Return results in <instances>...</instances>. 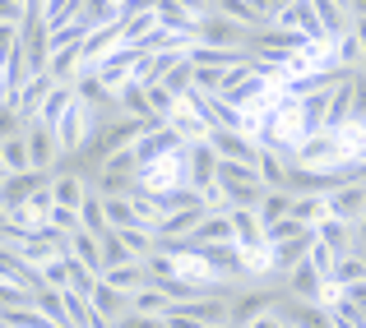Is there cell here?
Returning a JSON list of instances; mask_svg holds the SVG:
<instances>
[{"mask_svg":"<svg viewBox=\"0 0 366 328\" xmlns=\"http://www.w3.org/2000/svg\"><path fill=\"white\" fill-rule=\"evenodd\" d=\"M292 162H302V167H339V162H348V143L339 139V134H311V139L297 143Z\"/></svg>","mask_w":366,"mask_h":328,"instance_id":"cell-1","label":"cell"},{"mask_svg":"<svg viewBox=\"0 0 366 328\" xmlns=\"http://www.w3.org/2000/svg\"><path fill=\"white\" fill-rule=\"evenodd\" d=\"M199 42H209V46H227V51H250V28L232 24V19L218 14V9H209V14L199 19Z\"/></svg>","mask_w":366,"mask_h":328,"instance_id":"cell-2","label":"cell"},{"mask_svg":"<svg viewBox=\"0 0 366 328\" xmlns=\"http://www.w3.org/2000/svg\"><path fill=\"white\" fill-rule=\"evenodd\" d=\"M186 185L199 190V195H204L209 185H218V153H214L209 139L186 143Z\"/></svg>","mask_w":366,"mask_h":328,"instance_id":"cell-3","label":"cell"},{"mask_svg":"<svg viewBox=\"0 0 366 328\" xmlns=\"http://www.w3.org/2000/svg\"><path fill=\"white\" fill-rule=\"evenodd\" d=\"M89 134H93V116H89V107H84L79 98H74V102H70V111L56 121V143H61V158L79 153Z\"/></svg>","mask_w":366,"mask_h":328,"instance_id":"cell-4","label":"cell"},{"mask_svg":"<svg viewBox=\"0 0 366 328\" xmlns=\"http://www.w3.org/2000/svg\"><path fill=\"white\" fill-rule=\"evenodd\" d=\"M283 292L297 296V301H330V282H325V273L311 259H302L292 273H283Z\"/></svg>","mask_w":366,"mask_h":328,"instance_id":"cell-5","label":"cell"},{"mask_svg":"<svg viewBox=\"0 0 366 328\" xmlns=\"http://www.w3.org/2000/svg\"><path fill=\"white\" fill-rule=\"evenodd\" d=\"M278 28H297V33L306 37L311 46H330V37H325V24H320V14L311 9V0H292V5L283 9V14L274 19Z\"/></svg>","mask_w":366,"mask_h":328,"instance_id":"cell-6","label":"cell"},{"mask_svg":"<svg viewBox=\"0 0 366 328\" xmlns=\"http://www.w3.org/2000/svg\"><path fill=\"white\" fill-rule=\"evenodd\" d=\"M24 139H28V158H33L37 171H51L61 162V143H56V130L42 121H28L24 125Z\"/></svg>","mask_w":366,"mask_h":328,"instance_id":"cell-7","label":"cell"},{"mask_svg":"<svg viewBox=\"0 0 366 328\" xmlns=\"http://www.w3.org/2000/svg\"><path fill=\"white\" fill-rule=\"evenodd\" d=\"M209 143H214V153L223 162H250L255 167V158H259V143L246 130H209Z\"/></svg>","mask_w":366,"mask_h":328,"instance_id":"cell-8","label":"cell"},{"mask_svg":"<svg viewBox=\"0 0 366 328\" xmlns=\"http://www.w3.org/2000/svg\"><path fill=\"white\" fill-rule=\"evenodd\" d=\"M325 204H330V217H339V222H348V227H352V222L366 213V185H362V180H348V185L330 190Z\"/></svg>","mask_w":366,"mask_h":328,"instance_id":"cell-9","label":"cell"},{"mask_svg":"<svg viewBox=\"0 0 366 328\" xmlns=\"http://www.w3.org/2000/svg\"><path fill=\"white\" fill-rule=\"evenodd\" d=\"M177 148H186V139H181L172 125H162V130H153V134H144L139 143H134V158H139V167H153V162H162V158H172Z\"/></svg>","mask_w":366,"mask_h":328,"instance_id":"cell-10","label":"cell"},{"mask_svg":"<svg viewBox=\"0 0 366 328\" xmlns=\"http://www.w3.org/2000/svg\"><path fill=\"white\" fill-rule=\"evenodd\" d=\"M311 245H315V231H306V236H297V240H283V245H269V273L274 277L292 273V268L311 255Z\"/></svg>","mask_w":366,"mask_h":328,"instance_id":"cell-11","label":"cell"},{"mask_svg":"<svg viewBox=\"0 0 366 328\" xmlns=\"http://www.w3.org/2000/svg\"><path fill=\"white\" fill-rule=\"evenodd\" d=\"M51 88H56L51 74H33V79H28V83H24V88H19L9 102L19 107V116H24V121H37V111H42V102L51 98Z\"/></svg>","mask_w":366,"mask_h":328,"instance_id":"cell-12","label":"cell"},{"mask_svg":"<svg viewBox=\"0 0 366 328\" xmlns=\"http://www.w3.org/2000/svg\"><path fill=\"white\" fill-rule=\"evenodd\" d=\"M89 301H93V310H98V319H107V324H117L130 314V292H117L112 282H102L98 277V287L89 292Z\"/></svg>","mask_w":366,"mask_h":328,"instance_id":"cell-13","label":"cell"},{"mask_svg":"<svg viewBox=\"0 0 366 328\" xmlns=\"http://www.w3.org/2000/svg\"><path fill=\"white\" fill-rule=\"evenodd\" d=\"M227 301H232V296H195V301H181L177 310L190 314V319L204 324V328H223L227 324Z\"/></svg>","mask_w":366,"mask_h":328,"instance_id":"cell-14","label":"cell"},{"mask_svg":"<svg viewBox=\"0 0 366 328\" xmlns=\"http://www.w3.org/2000/svg\"><path fill=\"white\" fill-rule=\"evenodd\" d=\"M190 240H199V245H237L232 213H204V217H199V227H195V236H190Z\"/></svg>","mask_w":366,"mask_h":328,"instance_id":"cell-15","label":"cell"},{"mask_svg":"<svg viewBox=\"0 0 366 328\" xmlns=\"http://www.w3.org/2000/svg\"><path fill=\"white\" fill-rule=\"evenodd\" d=\"M102 282H112L117 287V292H139V287H149L153 282V273H149V264H144V259H130V264H117V268H107V273H102Z\"/></svg>","mask_w":366,"mask_h":328,"instance_id":"cell-16","label":"cell"},{"mask_svg":"<svg viewBox=\"0 0 366 328\" xmlns=\"http://www.w3.org/2000/svg\"><path fill=\"white\" fill-rule=\"evenodd\" d=\"M348 125H352V74L330 93V111H325V130H330V134L348 130Z\"/></svg>","mask_w":366,"mask_h":328,"instance_id":"cell-17","label":"cell"},{"mask_svg":"<svg viewBox=\"0 0 366 328\" xmlns=\"http://www.w3.org/2000/svg\"><path fill=\"white\" fill-rule=\"evenodd\" d=\"M287 167H292V158H283L274 148H259L255 171H259V185L264 190H287Z\"/></svg>","mask_w":366,"mask_h":328,"instance_id":"cell-18","label":"cell"},{"mask_svg":"<svg viewBox=\"0 0 366 328\" xmlns=\"http://www.w3.org/2000/svg\"><path fill=\"white\" fill-rule=\"evenodd\" d=\"M84 195H89V180H84V176H74V171H56V176H51V199L61 208H79Z\"/></svg>","mask_w":366,"mask_h":328,"instance_id":"cell-19","label":"cell"},{"mask_svg":"<svg viewBox=\"0 0 366 328\" xmlns=\"http://www.w3.org/2000/svg\"><path fill=\"white\" fill-rule=\"evenodd\" d=\"M311 9L320 14V24H325V37H330V42H339V37L352 28V14H348L343 5H334V0H311Z\"/></svg>","mask_w":366,"mask_h":328,"instance_id":"cell-20","label":"cell"},{"mask_svg":"<svg viewBox=\"0 0 366 328\" xmlns=\"http://www.w3.org/2000/svg\"><path fill=\"white\" fill-rule=\"evenodd\" d=\"M70 255L79 259V264H89V268H93L98 277H102V268H107V264H102V240L93 236V231H84V227H79V231L70 236Z\"/></svg>","mask_w":366,"mask_h":328,"instance_id":"cell-21","label":"cell"},{"mask_svg":"<svg viewBox=\"0 0 366 328\" xmlns=\"http://www.w3.org/2000/svg\"><path fill=\"white\" fill-rule=\"evenodd\" d=\"M255 213H259L264 227H274V222L292 217V195H287V190H264V195H259V204H255Z\"/></svg>","mask_w":366,"mask_h":328,"instance_id":"cell-22","label":"cell"},{"mask_svg":"<svg viewBox=\"0 0 366 328\" xmlns=\"http://www.w3.org/2000/svg\"><path fill=\"white\" fill-rule=\"evenodd\" d=\"M79 227L93 231V236L112 231V227H107V199H102L98 190H89V195H84V204H79Z\"/></svg>","mask_w":366,"mask_h":328,"instance_id":"cell-23","label":"cell"},{"mask_svg":"<svg viewBox=\"0 0 366 328\" xmlns=\"http://www.w3.org/2000/svg\"><path fill=\"white\" fill-rule=\"evenodd\" d=\"M117 102H121V111L125 116H144V121H158V116L149 111V88H144V83H125V88H117ZM167 125V121H162Z\"/></svg>","mask_w":366,"mask_h":328,"instance_id":"cell-24","label":"cell"},{"mask_svg":"<svg viewBox=\"0 0 366 328\" xmlns=\"http://www.w3.org/2000/svg\"><path fill=\"white\" fill-rule=\"evenodd\" d=\"M352 282H366V264H362V255H343L339 264H334V273H330V292H343V287H352Z\"/></svg>","mask_w":366,"mask_h":328,"instance_id":"cell-25","label":"cell"},{"mask_svg":"<svg viewBox=\"0 0 366 328\" xmlns=\"http://www.w3.org/2000/svg\"><path fill=\"white\" fill-rule=\"evenodd\" d=\"M292 217L302 227H320L330 217V204H325V195H292Z\"/></svg>","mask_w":366,"mask_h":328,"instance_id":"cell-26","label":"cell"},{"mask_svg":"<svg viewBox=\"0 0 366 328\" xmlns=\"http://www.w3.org/2000/svg\"><path fill=\"white\" fill-rule=\"evenodd\" d=\"M315 240H325L334 255H348V250H352V227L339 222V217H325L320 227H315Z\"/></svg>","mask_w":366,"mask_h":328,"instance_id":"cell-27","label":"cell"},{"mask_svg":"<svg viewBox=\"0 0 366 328\" xmlns=\"http://www.w3.org/2000/svg\"><path fill=\"white\" fill-rule=\"evenodd\" d=\"M214 9H218V14H227V19H232V24L250 28V33H259V28H269L264 19L255 14V5H250V0H214Z\"/></svg>","mask_w":366,"mask_h":328,"instance_id":"cell-28","label":"cell"},{"mask_svg":"<svg viewBox=\"0 0 366 328\" xmlns=\"http://www.w3.org/2000/svg\"><path fill=\"white\" fill-rule=\"evenodd\" d=\"M130 310H134V314H167V310H172V296L162 292V287L149 282V287H139V292L130 296Z\"/></svg>","mask_w":366,"mask_h":328,"instance_id":"cell-29","label":"cell"},{"mask_svg":"<svg viewBox=\"0 0 366 328\" xmlns=\"http://www.w3.org/2000/svg\"><path fill=\"white\" fill-rule=\"evenodd\" d=\"M70 102H74V83H56L51 98H46V102H42V111H37V121L56 130V121H61V116L70 111Z\"/></svg>","mask_w":366,"mask_h":328,"instance_id":"cell-30","label":"cell"},{"mask_svg":"<svg viewBox=\"0 0 366 328\" xmlns=\"http://www.w3.org/2000/svg\"><path fill=\"white\" fill-rule=\"evenodd\" d=\"M33 310H42L56 328H70V324H65V296L56 292V287H37V292H33Z\"/></svg>","mask_w":366,"mask_h":328,"instance_id":"cell-31","label":"cell"},{"mask_svg":"<svg viewBox=\"0 0 366 328\" xmlns=\"http://www.w3.org/2000/svg\"><path fill=\"white\" fill-rule=\"evenodd\" d=\"M102 264H107V268H117V264H130V245H125V236H121V231H102ZM107 268H102V273H107Z\"/></svg>","mask_w":366,"mask_h":328,"instance_id":"cell-32","label":"cell"},{"mask_svg":"<svg viewBox=\"0 0 366 328\" xmlns=\"http://www.w3.org/2000/svg\"><path fill=\"white\" fill-rule=\"evenodd\" d=\"M0 162H5V171H28V167H33V158H28V139H24V134H14V139L0 143Z\"/></svg>","mask_w":366,"mask_h":328,"instance_id":"cell-33","label":"cell"},{"mask_svg":"<svg viewBox=\"0 0 366 328\" xmlns=\"http://www.w3.org/2000/svg\"><path fill=\"white\" fill-rule=\"evenodd\" d=\"M107 227H112V231L144 227V217L134 213V204H130V199H107Z\"/></svg>","mask_w":366,"mask_h":328,"instance_id":"cell-34","label":"cell"},{"mask_svg":"<svg viewBox=\"0 0 366 328\" xmlns=\"http://www.w3.org/2000/svg\"><path fill=\"white\" fill-rule=\"evenodd\" d=\"M162 88H167V93H177V98L186 102V93L195 88V65H190V61H181L177 70H172L167 79H162Z\"/></svg>","mask_w":366,"mask_h":328,"instance_id":"cell-35","label":"cell"},{"mask_svg":"<svg viewBox=\"0 0 366 328\" xmlns=\"http://www.w3.org/2000/svg\"><path fill=\"white\" fill-rule=\"evenodd\" d=\"M42 282L56 287V292H65V287H70V255L46 259V264H42Z\"/></svg>","mask_w":366,"mask_h":328,"instance_id":"cell-36","label":"cell"},{"mask_svg":"<svg viewBox=\"0 0 366 328\" xmlns=\"http://www.w3.org/2000/svg\"><path fill=\"white\" fill-rule=\"evenodd\" d=\"M24 116H19V107H14V102H5V107H0V143H5V139H14V134H24Z\"/></svg>","mask_w":366,"mask_h":328,"instance_id":"cell-37","label":"cell"},{"mask_svg":"<svg viewBox=\"0 0 366 328\" xmlns=\"http://www.w3.org/2000/svg\"><path fill=\"white\" fill-rule=\"evenodd\" d=\"M46 227H56V231H65V236H74V231H79V208H61V204H56L51 213H46Z\"/></svg>","mask_w":366,"mask_h":328,"instance_id":"cell-38","label":"cell"},{"mask_svg":"<svg viewBox=\"0 0 366 328\" xmlns=\"http://www.w3.org/2000/svg\"><path fill=\"white\" fill-rule=\"evenodd\" d=\"M306 259H311V264H315V268H320V273H325V282H330V273H334V264H339V259H343V255H334V250H330V245H325V240H315V245H311V255H306Z\"/></svg>","mask_w":366,"mask_h":328,"instance_id":"cell-39","label":"cell"},{"mask_svg":"<svg viewBox=\"0 0 366 328\" xmlns=\"http://www.w3.org/2000/svg\"><path fill=\"white\" fill-rule=\"evenodd\" d=\"M352 121L366 125V70H352Z\"/></svg>","mask_w":366,"mask_h":328,"instance_id":"cell-40","label":"cell"},{"mask_svg":"<svg viewBox=\"0 0 366 328\" xmlns=\"http://www.w3.org/2000/svg\"><path fill=\"white\" fill-rule=\"evenodd\" d=\"M112 328H167V319H162V314H125V319H117Z\"/></svg>","mask_w":366,"mask_h":328,"instance_id":"cell-41","label":"cell"},{"mask_svg":"<svg viewBox=\"0 0 366 328\" xmlns=\"http://www.w3.org/2000/svg\"><path fill=\"white\" fill-rule=\"evenodd\" d=\"M250 5H255V14H259V19H264V24H274V19H278V14H283V9H287V5H292V0H250Z\"/></svg>","mask_w":366,"mask_h":328,"instance_id":"cell-42","label":"cell"},{"mask_svg":"<svg viewBox=\"0 0 366 328\" xmlns=\"http://www.w3.org/2000/svg\"><path fill=\"white\" fill-rule=\"evenodd\" d=\"M0 24H24V0H0Z\"/></svg>","mask_w":366,"mask_h":328,"instance_id":"cell-43","label":"cell"},{"mask_svg":"<svg viewBox=\"0 0 366 328\" xmlns=\"http://www.w3.org/2000/svg\"><path fill=\"white\" fill-rule=\"evenodd\" d=\"M177 5H181V9H186V14H190V19H204V14H209V9H214V5H209V0H177Z\"/></svg>","mask_w":366,"mask_h":328,"instance_id":"cell-44","label":"cell"},{"mask_svg":"<svg viewBox=\"0 0 366 328\" xmlns=\"http://www.w3.org/2000/svg\"><path fill=\"white\" fill-rule=\"evenodd\" d=\"M357 245H366V213L352 222V250H357Z\"/></svg>","mask_w":366,"mask_h":328,"instance_id":"cell-45","label":"cell"},{"mask_svg":"<svg viewBox=\"0 0 366 328\" xmlns=\"http://www.w3.org/2000/svg\"><path fill=\"white\" fill-rule=\"evenodd\" d=\"M352 37H357L362 51H366V14H352Z\"/></svg>","mask_w":366,"mask_h":328,"instance_id":"cell-46","label":"cell"},{"mask_svg":"<svg viewBox=\"0 0 366 328\" xmlns=\"http://www.w3.org/2000/svg\"><path fill=\"white\" fill-rule=\"evenodd\" d=\"M42 9H46V0H24V19H42Z\"/></svg>","mask_w":366,"mask_h":328,"instance_id":"cell-47","label":"cell"},{"mask_svg":"<svg viewBox=\"0 0 366 328\" xmlns=\"http://www.w3.org/2000/svg\"><path fill=\"white\" fill-rule=\"evenodd\" d=\"M250 328H287L283 319H278V314H259V319L255 324H250Z\"/></svg>","mask_w":366,"mask_h":328,"instance_id":"cell-48","label":"cell"},{"mask_svg":"<svg viewBox=\"0 0 366 328\" xmlns=\"http://www.w3.org/2000/svg\"><path fill=\"white\" fill-rule=\"evenodd\" d=\"M352 14H366V0H352Z\"/></svg>","mask_w":366,"mask_h":328,"instance_id":"cell-49","label":"cell"},{"mask_svg":"<svg viewBox=\"0 0 366 328\" xmlns=\"http://www.w3.org/2000/svg\"><path fill=\"white\" fill-rule=\"evenodd\" d=\"M5 102H9V88H5V83H0V107H5Z\"/></svg>","mask_w":366,"mask_h":328,"instance_id":"cell-50","label":"cell"},{"mask_svg":"<svg viewBox=\"0 0 366 328\" xmlns=\"http://www.w3.org/2000/svg\"><path fill=\"white\" fill-rule=\"evenodd\" d=\"M334 5H343V9H348V14H352V0H334Z\"/></svg>","mask_w":366,"mask_h":328,"instance_id":"cell-51","label":"cell"},{"mask_svg":"<svg viewBox=\"0 0 366 328\" xmlns=\"http://www.w3.org/2000/svg\"><path fill=\"white\" fill-rule=\"evenodd\" d=\"M352 255H362V264H366V245H357V250H352Z\"/></svg>","mask_w":366,"mask_h":328,"instance_id":"cell-52","label":"cell"},{"mask_svg":"<svg viewBox=\"0 0 366 328\" xmlns=\"http://www.w3.org/2000/svg\"><path fill=\"white\" fill-rule=\"evenodd\" d=\"M0 83H5V65H0Z\"/></svg>","mask_w":366,"mask_h":328,"instance_id":"cell-53","label":"cell"},{"mask_svg":"<svg viewBox=\"0 0 366 328\" xmlns=\"http://www.w3.org/2000/svg\"><path fill=\"white\" fill-rule=\"evenodd\" d=\"M223 328H237V324H223Z\"/></svg>","mask_w":366,"mask_h":328,"instance_id":"cell-54","label":"cell"},{"mask_svg":"<svg viewBox=\"0 0 366 328\" xmlns=\"http://www.w3.org/2000/svg\"><path fill=\"white\" fill-rule=\"evenodd\" d=\"M209 5H214V0H209Z\"/></svg>","mask_w":366,"mask_h":328,"instance_id":"cell-55","label":"cell"},{"mask_svg":"<svg viewBox=\"0 0 366 328\" xmlns=\"http://www.w3.org/2000/svg\"><path fill=\"white\" fill-rule=\"evenodd\" d=\"M0 180H5V176H0Z\"/></svg>","mask_w":366,"mask_h":328,"instance_id":"cell-56","label":"cell"},{"mask_svg":"<svg viewBox=\"0 0 366 328\" xmlns=\"http://www.w3.org/2000/svg\"><path fill=\"white\" fill-rule=\"evenodd\" d=\"M362 70H366V65H362Z\"/></svg>","mask_w":366,"mask_h":328,"instance_id":"cell-57","label":"cell"}]
</instances>
